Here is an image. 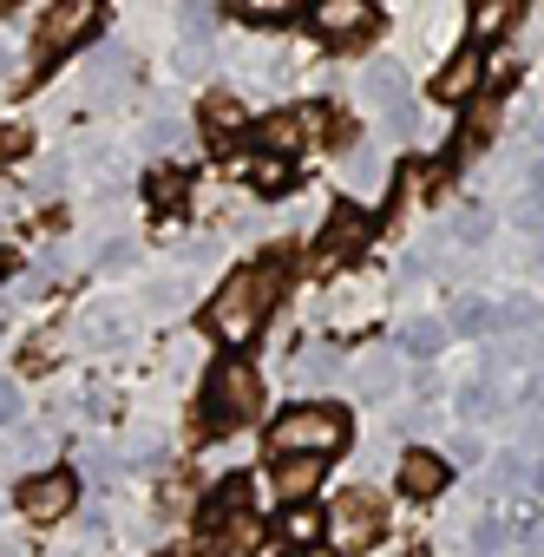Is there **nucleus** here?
I'll return each mask as SVG.
<instances>
[{
    "instance_id": "17",
    "label": "nucleus",
    "mask_w": 544,
    "mask_h": 557,
    "mask_svg": "<svg viewBox=\"0 0 544 557\" xmlns=\"http://www.w3.org/2000/svg\"><path fill=\"white\" fill-rule=\"evenodd\" d=\"M446 335H453L446 322H433V315H420V322L407 329V355H420V361H433V355L446 348Z\"/></svg>"
},
{
    "instance_id": "2",
    "label": "nucleus",
    "mask_w": 544,
    "mask_h": 557,
    "mask_svg": "<svg viewBox=\"0 0 544 557\" xmlns=\"http://www.w3.org/2000/svg\"><path fill=\"white\" fill-rule=\"evenodd\" d=\"M256 407H262V381H256V368L236 361V355L217 361L210 381H203V400H197L203 433H236L243 420H256Z\"/></svg>"
},
{
    "instance_id": "3",
    "label": "nucleus",
    "mask_w": 544,
    "mask_h": 557,
    "mask_svg": "<svg viewBox=\"0 0 544 557\" xmlns=\"http://www.w3.org/2000/svg\"><path fill=\"white\" fill-rule=\"evenodd\" d=\"M348 446V420L335 407H289L269 420V453L276 459H335Z\"/></svg>"
},
{
    "instance_id": "6",
    "label": "nucleus",
    "mask_w": 544,
    "mask_h": 557,
    "mask_svg": "<svg viewBox=\"0 0 544 557\" xmlns=\"http://www.w3.org/2000/svg\"><path fill=\"white\" fill-rule=\"evenodd\" d=\"M309 27L335 47V53H355L381 21H374V8H368V0H322V8L309 14Z\"/></svg>"
},
{
    "instance_id": "14",
    "label": "nucleus",
    "mask_w": 544,
    "mask_h": 557,
    "mask_svg": "<svg viewBox=\"0 0 544 557\" xmlns=\"http://www.w3.org/2000/svg\"><path fill=\"white\" fill-rule=\"evenodd\" d=\"M316 485H322V459H276V498L283 505H302Z\"/></svg>"
},
{
    "instance_id": "11",
    "label": "nucleus",
    "mask_w": 544,
    "mask_h": 557,
    "mask_svg": "<svg viewBox=\"0 0 544 557\" xmlns=\"http://www.w3.org/2000/svg\"><path fill=\"white\" fill-rule=\"evenodd\" d=\"M479 79H485V60L466 47V53H453V60L433 73V99H440V106H459V99H472V92H479Z\"/></svg>"
},
{
    "instance_id": "20",
    "label": "nucleus",
    "mask_w": 544,
    "mask_h": 557,
    "mask_svg": "<svg viewBox=\"0 0 544 557\" xmlns=\"http://www.w3.org/2000/svg\"><path fill=\"white\" fill-rule=\"evenodd\" d=\"M236 21H249V27H289V21H296V8H289V0H262V8H256V0H243Z\"/></svg>"
},
{
    "instance_id": "31",
    "label": "nucleus",
    "mask_w": 544,
    "mask_h": 557,
    "mask_svg": "<svg viewBox=\"0 0 544 557\" xmlns=\"http://www.w3.org/2000/svg\"><path fill=\"white\" fill-rule=\"evenodd\" d=\"M112 466H119V459H112V453H106V446H99V453H86V459H79V472H86V479H112Z\"/></svg>"
},
{
    "instance_id": "25",
    "label": "nucleus",
    "mask_w": 544,
    "mask_h": 557,
    "mask_svg": "<svg viewBox=\"0 0 544 557\" xmlns=\"http://www.w3.org/2000/svg\"><path fill=\"white\" fill-rule=\"evenodd\" d=\"M296 381H302V387H329V381H335V361H329V355H309V361L296 368Z\"/></svg>"
},
{
    "instance_id": "30",
    "label": "nucleus",
    "mask_w": 544,
    "mask_h": 557,
    "mask_svg": "<svg viewBox=\"0 0 544 557\" xmlns=\"http://www.w3.org/2000/svg\"><path fill=\"white\" fill-rule=\"evenodd\" d=\"M348 177H355V184H368V190H374V184H381V177H387V171H381V164H374V158H348Z\"/></svg>"
},
{
    "instance_id": "12",
    "label": "nucleus",
    "mask_w": 544,
    "mask_h": 557,
    "mask_svg": "<svg viewBox=\"0 0 544 557\" xmlns=\"http://www.w3.org/2000/svg\"><path fill=\"white\" fill-rule=\"evenodd\" d=\"M498 119H505L498 99H472V119H459V132H453V158H479V151L492 145Z\"/></svg>"
},
{
    "instance_id": "7",
    "label": "nucleus",
    "mask_w": 544,
    "mask_h": 557,
    "mask_svg": "<svg viewBox=\"0 0 544 557\" xmlns=\"http://www.w3.org/2000/svg\"><path fill=\"white\" fill-rule=\"evenodd\" d=\"M86 34H99V8H92V0H66V8H47V21H40V53L53 60V53L79 47Z\"/></svg>"
},
{
    "instance_id": "9",
    "label": "nucleus",
    "mask_w": 544,
    "mask_h": 557,
    "mask_svg": "<svg viewBox=\"0 0 544 557\" xmlns=\"http://www.w3.org/2000/svg\"><path fill=\"white\" fill-rule=\"evenodd\" d=\"M368 243H374V210L335 203V216H329V230H322V256H361Z\"/></svg>"
},
{
    "instance_id": "4",
    "label": "nucleus",
    "mask_w": 544,
    "mask_h": 557,
    "mask_svg": "<svg viewBox=\"0 0 544 557\" xmlns=\"http://www.w3.org/2000/svg\"><path fill=\"white\" fill-rule=\"evenodd\" d=\"M197 531H203V550H243V544L262 537V524H256V511H249V479H243V472L223 479V485L203 498Z\"/></svg>"
},
{
    "instance_id": "33",
    "label": "nucleus",
    "mask_w": 544,
    "mask_h": 557,
    "mask_svg": "<svg viewBox=\"0 0 544 557\" xmlns=\"http://www.w3.org/2000/svg\"><path fill=\"white\" fill-rule=\"evenodd\" d=\"M99 262H106V269H125V262H132V243H125V236H119V243H106V249H99Z\"/></svg>"
},
{
    "instance_id": "18",
    "label": "nucleus",
    "mask_w": 544,
    "mask_h": 557,
    "mask_svg": "<svg viewBox=\"0 0 544 557\" xmlns=\"http://www.w3.org/2000/svg\"><path fill=\"white\" fill-rule=\"evenodd\" d=\"M276 531H283L289 544H316V537H322V511H316V505H289Z\"/></svg>"
},
{
    "instance_id": "5",
    "label": "nucleus",
    "mask_w": 544,
    "mask_h": 557,
    "mask_svg": "<svg viewBox=\"0 0 544 557\" xmlns=\"http://www.w3.org/2000/svg\"><path fill=\"white\" fill-rule=\"evenodd\" d=\"M322 531H329L335 550H368V544H381V531H387V498H381L374 485H348V492L335 498V511L322 518Z\"/></svg>"
},
{
    "instance_id": "28",
    "label": "nucleus",
    "mask_w": 544,
    "mask_h": 557,
    "mask_svg": "<svg viewBox=\"0 0 544 557\" xmlns=\"http://www.w3.org/2000/svg\"><path fill=\"white\" fill-rule=\"evenodd\" d=\"M256 184H262V190H289V164H276V158L256 164Z\"/></svg>"
},
{
    "instance_id": "27",
    "label": "nucleus",
    "mask_w": 544,
    "mask_h": 557,
    "mask_svg": "<svg viewBox=\"0 0 544 557\" xmlns=\"http://www.w3.org/2000/svg\"><path fill=\"white\" fill-rule=\"evenodd\" d=\"M485 230H492V216H485V210H466V216L453 223V236H459V243H479Z\"/></svg>"
},
{
    "instance_id": "29",
    "label": "nucleus",
    "mask_w": 544,
    "mask_h": 557,
    "mask_svg": "<svg viewBox=\"0 0 544 557\" xmlns=\"http://www.w3.org/2000/svg\"><path fill=\"white\" fill-rule=\"evenodd\" d=\"M177 138H184V132H177V125H171V119H158V125H151V132H145V145H151V151H171V145H177Z\"/></svg>"
},
{
    "instance_id": "13",
    "label": "nucleus",
    "mask_w": 544,
    "mask_h": 557,
    "mask_svg": "<svg viewBox=\"0 0 544 557\" xmlns=\"http://www.w3.org/2000/svg\"><path fill=\"white\" fill-rule=\"evenodd\" d=\"M400 492H407V498H440V492H446V459L407 453V459H400Z\"/></svg>"
},
{
    "instance_id": "19",
    "label": "nucleus",
    "mask_w": 544,
    "mask_h": 557,
    "mask_svg": "<svg viewBox=\"0 0 544 557\" xmlns=\"http://www.w3.org/2000/svg\"><path fill=\"white\" fill-rule=\"evenodd\" d=\"M355 387H361V394H394V355H368V361L355 368Z\"/></svg>"
},
{
    "instance_id": "8",
    "label": "nucleus",
    "mask_w": 544,
    "mask_h": 557,
    "mask_svg": "<svg viewBox=\"0 0 544 557\" xmlns=\"http://www.w3.org/2000/svg\"><path fill=\"white\" fill-rule=\"evenodd\" d=\"M73 498H79L73 472H40V479H27V485H21V511H27L34 524L66 518V511H73Z\"/></svg>"
},
{
    "instance_id": "26",
    "label": "nucleus",
    "mask_w": 544,
    "mask_h": 557,
    "mask_svg": "<svg viewBox=\"0 0 544 557\" xmlns=\"http://www.w3.org/2000/svg\"><path fill=\"white\" fill-rule=\"evenodd\" d=\"M27 125H0V164H8V158H27Z\"/></svg>"
},
{
    "instance_id": "36",
    "label": "nucleus",
    "mask_w": 544,
    "mask_h": 557,
    "mask_svg": "<svg viewBox=\"0 0 544 557\" xmlns=\"http://www.w3.org/2000/svg\"><path fill=\"white\" fill-rule=\"evenodd\" d=\"M0 269H8V262H0Z\"/></svg>"
},
{
    "instance_id": "21",
    "label": "nucleus",
    "mask_w": 544,
    "mask_h": 557,
    "mask_svg": "<svg viewBox=\"0 0 544 557\" xmlns=\"http://www.w3.org/2000/svg\"><path fill=\"white\" fill-rule=\"evenodd\" d=\"M145 197H151V203H164V210H177V203H184V177H177L171 164H158V171L145 177Z\"/></svg>"
},
{
    "instance_id": "16",
    "label": "nucleus",
    "mask_w": 544,
    "mask_h": 557,
    "mask_svg": "<svg viewBox=\"0 0 544 557\" xmlns=\"http://www.w3.org/2000/svg\"><path fill=\"white\" fill-rule=\"evenodd\" d=\"M511 21H518V0H485V8H472V40H498Z\"/></svg>"
},
{
    "instance_id": "10",
    "label": "nucleus",
    "mask_w": 544,
    "mask_h": 557,
    "mask_svg": "<svg viewBox=\"0 0 544 557\" xmlns=\"http://www.w3.org/2000/svg\"><path fill=\"white\" fill-rule=\"evenodd\" d=\"M197 125H203V138H210V145H236V138L249 132V106H243L236 92H210V99H203V112H197Z\"/></svg>"
},
{
    "instance_id": "35",
    "label": "nucleus",
    "mask_w": 544,
    "mask_h": 557,
    "mask_svg": "<svg viewBox=\"0 0 544 557\" xmlns=\"http://www.w3.org/2000/svg\"><path fill=\"white\" fill-rule=\"evenodd\" d=\"M459 459H466V466H479V459H485V446H479L472 433H459Z\"/></svg>"
},
{
    "instance_id": "23",
    "label": "nucleus",
    "mask_w": 544,
    "mask_h": 557,
    "mask_svg": "<svg viewBox=\"0 0 544 557\" xmlns=\"http://www.w3.org/2000/svg\"><path fill=\"white\" fill-rule=\"evenodd\" d=\"M86 342H125V322H112V309H86Z\"/></svg>"
},
{
    "instance_id": "1",
    "label": "nucleus",
    "mask_w": 544,
    "mask_h": 557,
    "mask_svg": "<svg viewBox=\"0 0 544 557\" xmlns=\"http://www.w3.org/2000/svg\"><path fill=\"white\" fill-rule=\"evenodd\" d=\"M283 283H289V256H283V249H276V256H262V262H243V269L230 275V283L210 296V309H203L210 335H217L223 348L256 342V329L269 322V309H276Z\"/></svg>"
},
{
    "instance_id": "32",
    "label": "nucleus",
    "mask_w": 544,
    "mask_h": 557,
    "mask_svg": "<svg viewBox=\"0 0 544 557\" xmlns=\"http://www.w3.org/2000/svg\"><path fill=\"white\" fill-rule=\"evenodd\" d=\"M14 413H21V394H14V381H0V426H14Z\"/></svg>"
},
{
    "instance_id": "15",
    "label": "nucleus",
    "mask_w": 544,
    "mask_h": 557,
    "mask_svg": "<svg viewBox=\"0 0 544 557\" xmlns=\"http://www.w3.org/2000/svg\"><path fill=\"white\" fill-rule=\"evenodd\" d=\"M256 138L269 145V151H302L309 138H302V112H269L262 125H256Z\"/></svg>"
},
{
    "instance_id": "34",
    "label": "nucleus",
    "mask_w": 544,
    "mask_h": 557,
    "mask_svg": "<svg viewBox=\"0 0 544 557\" xmlns=\"http://www.w3.org/2000/svg\"><path fill=\"white\" fill-rule=\"evenodd\" d=\"M184 34H210V8H184Z\"/></svg>"
},
{
    "instance_id": "22",
    "label": "nucleus",
    "mask_w": 544,
    "mask_h": 557,
    "mask_svg": "<svg viewBox=\"0 0 544 557\" xmlns=\"http://www.w3.org/2000/svg\"><path fill=\"white\" fill-rule=\"evenodd\" d=\"M374 99H387V106H400V66H374L368 79H361Z\"/></svg>"
},
{
    "instance_id": "24",
    "label": "nucleus",
    "mask_w": 544,
    "mask_h": 557,
    "mask_svg": "<svg viewBox=\"0 0 544 557\" xmlns=\"http://www.w3.org/2000/svg\"><path fill=\"white\" fill-rule=\"evenodd\" d=\"M453 329H459V335H485V329H492V309H485V302H466V309L453 315Z\"/></svg>"
}]
</instances>
